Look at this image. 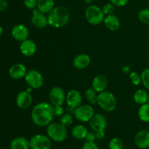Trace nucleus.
<instances>
[{
	"instance_id": "36",
	"label": "nucleus",
	"mask_w": 149,
	"mask_h": 149,
	"mask_svg": "<svg viewBox=\"0 0 149 149\" xmlns=\"http://www.w3.org/2000/svg\"><path fill=\"white\" fill-rule=\"evenodd\" d=\"M81 149H99V148L95 142H86Z\"/></svg>"
},
{
	"instance_id": "23",
	"label": "nucleus",
	"mask_w": 149,
	"mask_h": 149,
	"mask_svg": "<svg viewBox=\"0 0 149 149\" xmlns=\"http://www.w3.org/2000/svg\"><path fill=\"white\" fill-rule=\"evenodd\" d=\"M149 94L144 90H138L133 95V100L137 104L143 105L148 103Z\"/></svg>"
},
{
	"instance_id": "4",
	"label": "nucleus",
	"mask_w": 149,
	"mask_h": 149,
	"mask_svg": "<svg viewBox=\"0 0 149 149\" xmlns=\"http://www.w3.org/2000/svg\"><path fill=\"white\" fill-rule=\"evenodd\" d=\"M97 104L103 110L107 112H111L116 107V99L113 93L109 91H104L98 93L97 95Z\"/></svg>"
},
{
	"instance_id": "17",
	"label": "nucleus",
	"mask_w": 149,
	"mask_h": 149,
	"mask_svg": "<svg viewBox=\"0 0 149 149\" xmlns=\"http://www.w3.org/2000/svg\"><path fill=\"white\" fill-rule=\"evenodd\" d=\"M135 143L141 149L149 148V131L141 130L137 132L135 137Z\"/></svg>"
},
{
	"instance_id": "34",
	"label": "nucleus",
	"mask_w": 149,
	"mask_h": 149,
	"mask_svg": "<svg viewBox=\"0 0 149 149\" xmlns=\"http://www.w3.org/2000/svg\"><path fill=\"white\" fill-rule=\"evenodd\" d=\"M24 4L29 10H33L37 5V0H24Z\"/></svg>"
},
{
	"instance_id": "9",
	"label": "nucleus",
	"mask_w": 149,
	"mask_h": 149,
	"mask_svg": "<svg viewBox=\"0 0 149 149\" xmlns=\"http://www.w3.org/2000/svg\"><path fill=\"white\" fill-rule=\"evenodd\" d=\"M65 97L64 90L60 87H54L50 90L49 93V99L50 103L53 106H63L65 100Z\"/></svg>"
},
{
	"instance_id": "20",
	"label": "nucleus",
	"mask_w": 149,
	"mask_h": 149,
	"mask_svg": "<svg viewBox=\"0 0 149 149\" xmlns=\"http://www.w3.org/2000/svg\"><path fill=\"white\" fill-rule=\"evenodd\" d=\"M104 24L106 27L110 31H114L118 30L120 27V21L119 19L116 17L114 15H106L105 17Z\"/></svg>"
},
{
	"instance_id": "40",
	"label": "nucleus",
	"mask_w": 149,
	"mask_h": 149,
	"mask_svg": "<svg viewBox=\"0 0 149 149\" xmlns=\"http://www.w3.org/2000/svg\"><path fill=\"white\" fill-rule=\"evenodd\" d=\"M122 71L125 73H130V68L129 66L126 65V66H124L122 68Z\"/></svg>"
},
{
	"instance_id": "38",
	"label": "nucleus",
	"mask_w": 149,
	"mask_h": 149,
	"mask_svg": "<svg viewBox=\"0 0 149 149\" xmlns=\"http://www.w3.org/2000/svg\"><path fill=\"white\" fill-rule=\"evenodd\" d=\"M8 7V1L7 0H0V12L6 10Z\"/></svg>"
},
{
	"instance_id": "12",
	"label": "nucleus",
	"mask_w": 149,
	"mask_h": 149,
	"mask_svg": "<svg viewBox=\"0 0 149 149\" xmlns=\"http://www.w3.org/2000/svg\"><path fill=\"white\" fill-rule=\"evenodd\" d=\"M33 97L31 93L27 90L20 92L16 97V104L20 109H27L31 106Z\"/></svg>"
},
{
	"instance_id": "19",
	"label": "nucleus",
	"mask_w": 149,
	"mask_h": 149,
	"mask_svg": "<svg viewBox=\"0 0 149 149\" xmlns=\"http://www.w3.org/2000/svg\"><path fill=\"white\" fill-rule=\"evenodd\" d=\"M108 86V79L104 75H97L93 79L92 82V87L97 92L100 93L106 90Z\"/></svg>"
},
{
	"instance_id": "11",
	"label": "nucleus",
	"mask_w": 149,
	"mask_h": 149,
	"mask_svg": "<svg viewBox=\"0 0 149 149\" xmlns=\"http://www.w3.org/2000/svg\"><path fill=\"white\" fill-rule=\"evenodd\" d=\"M31 21L33 26L37 29H44L48 24L47 16L45 14L41 13L37 8H34L32 12V15L31 17Z\"/></svg>"
},
{
	"instance_id": "27",
	"label": "nucleus",
	"mask_w": 149,
	"mask_h": 149,
	"mask_svg": "<svg viewBox=\"0 0 149 149\" xmlns=\"http://www.w3.org/2000/svg\"><path fill=\"white\" fill-rule=\"evenodd\" d=\"M138 17L142 23L149 25V8L142 9L138 13Z\"/></svg>"
},
{
	"instance_id": "3",
	"label": "nucleus",
	"mask_w": 149,
	"mask_h": 149,
	"mask_svg": "<svg viewBox=\"0 0 149 149\" xmlns=\"http://www.w3.org/2000/svg\"><path fill=\"white\" fill-rule=\"evenodd\" d=\"M47 134L50 140L61 143L66 139L68 130L66 127L61 123H51L47 127Z\"/></svg>"
},
{
	"instance_id": "16",
	"label": "nucleus",
	"mask_w": 149,
	"mask_h": 149,
	"mask_svg": "<svg viewBox=\"0 0 149 149\" xmlns=\"http://www.w3.org/2000/svg\"><path fill=\"white\" fill-rule=\"evenodd\" d=\"M27 68L26 65L23 63H15L12 65L9 69V75L12 79H20L25 77L27 73Z\"/></svg>"
},
{
	"instance_id": "29",
	"label": "nucleus",
	"mask_w": 149,
	"mask_h": 149,
	"mask_svg": "<svg viewBox=\"0 0 149 149\" xmlns=\"http://www.w3.org/2000/svg\"><path fill=\"white\" fill-rule=\"evenodd\" d=\"M73 122H74L73 121V117L70 113L63 114L61 117V120H60V123L63 125V126L66 127L71 126L73 124Z\"/></svg>"
},
{
	"instance_id": "14",
	"label": "nucleus",
	"mask_w": 149,
	"mask_h": 149,
	"mask_svg": "<svg viewBox=\"0 0 149 149\" xmlns=\"http://www.w3.org/2000/svg\"><path fill=\"white\" fill-rule=\"evenodd\" d=\"M11 34L16 41L21 42L29 39V31L24 25L17 24L13 26L11 30Z\"/></svg>"
},
{
	"instance_id": "22",
	"label": "nucleus",
	"mask_w": 149,
	"mask_h": 149,
	"mask_svg": "<svg viewBox=\"0 0 149 149\" xmlns=\"http://www.w3.org/2000/svg\"><path fill=\"white\" fill-rule=\"evenodd\" d=\"M55 7L54 0H37L36 8L44 14H48Z\"/></svg>"
},
{
	"instance_id": "41",
	"label": "nucleus",
	"mask_w": 149,
	"mask_h": 149,
	"mask_svg": "<svg viewBox=\"0 0 149 149\" xmlns=\"http://www.w3.org/2000/svg\"><path fill=\"white\" fill-rule=\"evenodd\" d=\"M84 1L86 3V4H91L93 0H84Z\"/></svg>"
},
{
	"instance_id": "30",
	"label": "nucleus",
	"mask_w": 149,
	"mask_h": 149,
	"mask_svg": "<svg viewBox=\"0 0 149 149\" xmlns=\"http://www.w3.org/2000/svg\"><path fill=\"white\" fill-rule=\"evenodd\" d=\"M141 80L144 87L149 90V68H146L141 74Z\"/></svg>"
},
{
	"instance_id": "42",
	"label": "nucleus",
	"mask_w": 149,
	"mask_h": 149,
	"mask_svg": "<svg viewBox=\"0 0 149 149\" xmlns=\"http://www.w3.org/2000/svg\"><path fill=\"white\" fill-rule=\"evenodd\" d=\"M2 33H3V28H2V26L0 25V36L2 35Z\"/></svg>"
},
{
	"instance_id": "37",
	"label": "nucleus",
	"mask_w": 149,
	"mask_h": 149,
	"mask_svg": "<svg viewBox=\"0 0 149 149\" xmlns=\"http://www.w3.org/2000/svg\"><path fill=\"white\" fill-rule=\"evenodd\" d=\"M87 142H94L97 138H96L95 132H87V135H86L85 138Z\"/></svg>"
},
{
	"instance_id": "5",
	"label": "nucleus",
	"mask_w": 149,
	"mask_h": 149,
	"mask_svg": "<svg viewBox=\"0 0 149 149\" xmlns=\"http://www.w3.org/2000/svg\"><path fill=\"white\" fill-rule=\"evenodd\" d=\"M104 13L102 8L98 6L92 5L88 6L85 10V17L87 21L92 25H99L104 20Z\"/></svg>"
},
{
	"instance_id": "24",
	"label": "nucleus",
	"mask_w": 149,
	"mask_h": 149,
	"mask_svg": "<svg viewBox=\"0 0 149 149\" xmlns=\"http://www.w3.org/2000/svg\"><path fill=\"white\" fill-rule=\"evenodd\" d=\"M87 132L88 131H87V128L84 125H76L75 127H73L72 131H71L73 137L77 140L85 139Z\"/></svg>"
},
{
	"instance_id": "8",
	"label": "nucleus",
	"mask_w": 149,
	"mask_h": 149,
	"mask_svg": "<svg viewBox=\"0 0 149 149\" xmlns=\"http://www.w3.org/2000/svg\"><path fill=\"white\" fill-rule=\"evenodd\" d=\"M31 149H50L52 146L50 138L44 135H36L29 141Z\"/></svg>"
},
{
	"instance_id": "2",
	"label": "nucleus",
	"mask_w": 149,
	"mask_h": 149,
	"mask_svg": "<svg viewBox=\"0 0 149 149\" xmlns=\"http://www.w3.org/2000/svg\"><path fill=\"white\" fill-rule=\"evenodd\" d=\"M48 24L55 29H60L68 24L70 20V13L63 6L54 7L47 15Z\"/></svg>"
},
{
	"instance_id": "1",
	"label": "nucleus",
	"mask_w": 149,
	"mask_h": 149,
	"mask_svg": "<svg viewBox=\"0 0 149 149\" xmlns=\"http://www.w3.org/2000/svg\"><path fill=\"white\" fill-rule=\"evenodd\" d=\"M31 119L39 127H47L53 120V106L51 103L41 102L37 103L31 111Z\"/></svg>"
},
{
	"instance_id": "43",
	"label": "nucleus",
	"mask_w": 149,
	"mask_h": 149,
	"mask_svg": "<svg viewBox=\"0 0 149 149\" xmlns=\"http://www.w3.org/2000/svg\"><path fill=\"white\" fill-rule=\"evenodd\" d=\"M148 103H149V97H148Z\"/></svg>"
},
{
	"instance_id": "18",
	"label": "nucleus",
	"mask_w": 149,
	"mask_h": 149,
	"mask_svg": "<svg viewBox=\"0 0 149 149\" xmlns=\"http://www.w3.org/2000/svg\"><path fill=\"white\" fill-rule=\"evenodd\" d=\"M91 62L90 57L87 54H79L74 58L73 65L78 70H82L89 66Z\"/></svg>"
},
{
	"instance_id": "7",
	"label": "nucleus",
	"mask_w": 149,
	"mask_h": 149,
	"mask_svg": "<svg viewBox=\"0 0 149 149\" xmlns=\"http://www.w3.org/2000/svg\"><path fill=\"white\" fill-rule=\"evenodd\" d=\"M74 116L81 122H90L95 115L94 109L90 105H80L74 111Z\"/></svg>"
},
{
	"instance_id": "33",
	"label": "nucleus",
	"mask_w": 149,
	"mask_h": 149,
	"mask_svg": "<svg viewBox=\"0 0 149 149\" xmlns=\"http://www.w3.org/2000/svg\"><path fill=\"white\" fill-rule=\"evenodd\" d=\"M64 109L63 106H53V113L55 116L61 117L63 115Z\"/></svg>"
},
{
	"instance_id": "6",
	"label": "nucleus",
	"mask_w": 149,
	"mask_h": 149,
	"mask_svg": "<svg viewBox=\"0 0 149 149\" xmlns=\"http://www.w3.org/2000/svg\"><path fill=\"white\" fill-rule=\"evenodd\" d=\"M25 80L28 85L33 89H39L44 84V77L39 71L30 69L25 76Z\"/></svg>"
},
{
	"instance_id": "10",
	"label": "nucleus",
	"mask_w": 149,
	"mask_h": 149,
	"mask_svg": "<svg viewBox=\"0 0 149 149\" xmlns=\"http://www.w3.org/2000/svg\"><path fill=\"white\" fill-rule=\"evenodd\" d=\"M90 126L95 132L106 130L107 127V120L101 113H96L90 121Z\"/></svg>"
},
{
	"instance_id": "25",
	"label": "nucleus",
	"mask_w": 149,
	"mask_h": 149,
	"mask_svg": "<svg viewBox=\"0 0 149 149\" xmlns=\"http://www.w3.org/2000/svg\"><path fill=\"white\" fill-rule=\"evenodd\" d=\"M138 116L142 122H149V103L141 105L138 110Z\"/></svg>"
},
{
	"instance_id": "28",
	"label": "nucleus",
	"mask_w": 149,
	"mask_h": 149,
	"mask_svg": "<svg viewBox=\"0 0 149 149\" xmlns=\"http://www.w3.org/2000/svg\"><path fill=\"white\" fill-rule=\"evenodd\" d=\"M123 146V142L119 138H112L109 143V149H122Z\"/></svg>"
},
{
	"instance_id": "31",
	"label": "nucleus",
	"mask_w": 149,
	"mask_h": 149,
	"mask_svg": "<svg viewBox=\"0 0 149 149\" xmlns=\"http://www.w3.org/2000/svg\"><path fill=\"white\" fill-rule=\"evenodd\" d=\"M130 79L132 84L135 86L139 85V84L142 82L141 77L138 74V73L135 72V71L130 73Z\"/></svg>"
},
{
	"instance_id": "15",
	"label": "nucleus",
	"mask_w": 149,
	"mask_h": 149,
	"mask_svg": "<svg viewBox=\"0 0 149 149\" xmlns=\"http://www.w3.org/2000/svg\"><path fill=\"white\" fill-rule=\"evenodd\" d=\"M36 50H37V46L31 39H27L20 43V51L24 56L32 57L35 55Z\"/></svg>"
},
{
	"instance_id": "21",
	"label": "nucleus",
	"mask_w": 149,
	"mask_h": 149,
	"mask_svg": "<svg viewBox=\"0 0 149 149\" xmlns=\"http://www.w3.org/2000/svg\"><path fill=\"white\" fill-rule=\"evenodd\" d=\"M10 149H30V143L24 137H17L10 143Z\"/></svg>"
},
{
	"instance_id": "32",
	"label": "nucleus",
	"mask_w": 149,
	"mask_h": 149,
	"mask_svg": "<svg viewBox=\"0 0 149 149\" xmlns=\"http://www.w3.org/2000/svg\"><path fill=\"white\" fill-rule=\"evenodd\" d=\"M114 7L115 6L112 3H107L102 7V10L105 15H112L113 13L115 10Z\"/></svg>"
},
{
	"instance_id": "35",
	"label": "nucleus",
	"mask_w": 149,
	"mask_h": 149,
	"mask_svg": "<svg viewBox=\"0 0 149 149\" xmlns=\"http://www.w3.org/2000/svg\"><path fill=\"white\" fill-rule=\"evenodd\" d=\"M111 3L116 7H124L128 3L129 0H110Z\"/></svg>"
},
{
	"instance_id": "13",
	"label": "nucleus",
	"mask_w": 149,
	"mask_h": 149,
	"mask_svg": "<svg viewBox=\"0 0 149 149\" xmlns=\"http://www.w3.org/2000/svg\"><path fill=\"white\" fill-rule=\"evenodd\" d=\"M82 97L80 92L77 90H71L67 93L65 97V102L67 106L70 108L75 109L81 105Z\"/></svg>"
},
{
	"instance_id": "39",
	"label": "nucleus",
	"mask_w": 149,
	"mask_h": 149,
	"mask_svg": "<svg viewBox=\"0 0 149 149\" xmlns=\"http://www.w3.org/2000/svg\"><path fill=\"white\" fill-rule=\"evenodd\" d=\"M96 138L98 140H102L105 136V132L104 131H102V132H95Z\"/></svg>"
},
{
	"instance_id": "26",
	"label": "nucleus",
	"mask_w": 149,
	"mask_h": 149,
	"mask_svg": "<svg viewBox=\"0 0 149 149\" xmlns=\"http://www.w3.org/2000/svg\"><path fill=\"white\" fill-rule=\"evenodd\" d=\"M97 93L92 87V88L87 89L84 93L86 99L90 102L91 104L95 105L97 103Z\"/></svg>"
}]
</instances>
